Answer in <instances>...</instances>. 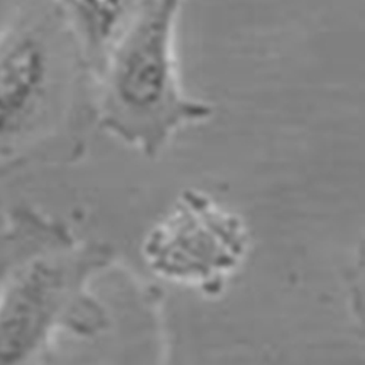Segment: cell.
Segmentation results:
<instances>
[{"label":"cell","mask_w":365,"mask_h":365,"mask_svg":"<svg viewBox=\"0 0 365 365\" xmlns=\"http://www.w3.org/2000/svg\"><path fill=\"white\" fill-rule=\"evenodd\" d=\"M185 0H150L107 57L94 85L98 126L146 158L214 107L185 94L177 71L175 28Z\"/></svg>","instance_id":"cell-1"},{"label":"cell","mask_w":365,"mask_h":365,"mask_svg":"<svg viewBox=\"0 0 365 365\" xmlns=\"http://www.w3.org/2000/svg\"><path fill=\"white\" fill-rule=\"evenodd\" d=\"M40 256L14 270L0 288V365H29L76 306L89 264Z\"/></svg>","instance_id":"cell-2"},{"label":"cell","mask_w":365,"mask_h":365,"mask_svg":"<svg viewBox=\"0 0 365 365\" xmlns=\"http://www.w3.org/2000/svg\"><path fill=\"white\" fill-rule=\"evenodd\" d=\"M56 79L51 44L25 29L0 43V139L26 128L47 106Z\"/></svg>","instance_id":"cell-3"},{"label":"cell","mask_w":365,"mask_h":365,"mask_svg":"<svg viewBox=\"0 0 365 365\" xmlns=\"http://www.w3.org/2000/svg\"><path fill=\"white\" fill-rule=\"evenodd\" d=\"M76 47L96 79L150 0H60Z\"/></svg>","instance_id":"cell-4"}]
</instances>
